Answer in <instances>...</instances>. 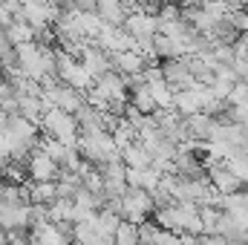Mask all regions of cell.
Instances as JSON below:
<instances>
[{
	"label": "cell",
	"mask_w": 248,
	"mask_h": 245,
	"mask_svg": "<svg viewBox=\"0 0 248 245\" xmlns=\"http://www.w3.org/2000/svg\"><path fill=\"white\" fill-rule=\"evenodd\" d=\"M38 130H41L44 136L58 138L61 144H66V147H75V144H78V136H81V127H78V122H75V116L63 113V110H58V107H49V110L41 116Z\"/></svg>",
	"instance_id": "cell-1"
},
{
	"label": "cell",
	"mask_w": 248,
	"mask_h": 245,
	"mask_svg": "<svg viewBox=\"0 0 248 245\" xmlns=\"http://www.w3.org/2000/svg\"><path fill=\"white\" fill-rule=\"evenodd\" d=\"M153 208H156L153 205V196L144 187H127L122 196H119V216H122L124 222L139 225V222L150 219Z\"/></svg>",
	"instance_id": "cell-2"
},
{
	"label": "cell",
	"mask_w": 248,
	"mask_h": 245,
	"mask_svg": "<svg viewBox=\"0 0 248 245\" xmlns=\"http://www.w3.org/2000/svg\"><path fill=\"white\" fill-rule=\"evenodd\" d=\"M78 63L87 69V75L95 81L98 75H104V72H110L113 69V55L107 52V49H101L98 44H87L84 49H81V58H78Z\"/></svg>",
	"instance_id": "cell-3"
},
{
	"label": "cell",
	"mask_w": 248,
	"mask_h": 245,
	"mask_svg": "<svg viewBox=\"0 0 248 245\" xmlns=\"http://www.w3.org/2000/svg\"><path fill=\"white\" fill-rule=\"evenodd\" d=\"M26 176H29V182H55L58 179V165L44 150L35 147L26 159Z\"/></svg>",
	"instance_id": "cell-4"
},
{
	"label": "cell",
	"mask_w": 248,
	"mask_h": 245,
	"mask_svg": "<svg viewBox=\"0 0 248 245\" xmlns=\"http://www.w3.org/2000/svg\"><path fill=\"white\" fill-rule=\"evenodd\" d=\"M162 75H165V81L173 87V90H190L193 84H196V75L190 72V66H187V58H170V61H162Z\"/></svg>",
	"instance_id": "cell-5"
},
{
	"label": "cell",
	"mask_w": 248,
	"mask_h": 245,
	"mask_svg": "<svg viewBox=\"0 0 248 245\" xmlns=\"http://www.w3.org/2000/svg\"><path fill=\"white\" fill-rule=\"evenodd\" d=\"M122 29L133 38V41L153 38V35H156V15H147V12H141V9H127V17H124Z\"/></svg>",
	"instance_id": "cell-6"
},
{
	"label": "cell",
	"mask_w": 248,
	"mask_h": 245,
	"mask_svg": "<svg viewBox=\"0 0 248 245\" xmlns=\"http://www.w3.org/2000/svg\"><path fill=\"white\" fill-rule=\"evenodd\" d=\"M144 66H147V58L139 49H124V52L113 55V69L122 72V75H139Z\"/></svg>",
	"instance_id": "cell-7"
},
{
	"label": "cell",
	"mask_w": 248,
	"mask_h": 245,
	"mask_svg": "<svg viewBox=\"0 0 248 245\" xmlns=\"http://www.w3.org/2000/svg\"><path fill=\"white\" fill-rule=\"evenodd\" d=\"M95 15H98V20L104 26H122L124 17H127V3H122V0H98Z\"/></svg>",
	"instance_id": "cell-8"
},
{
	"label": "cell",
	"mask_w": 248,
	"mask_h": 245,
	"mask_svg": "<svg viewBox=\"0 0 248 245\" xmlns=\"http://www.w3.org/2000/svg\"><path fill=\"white\" fill-rule=\"evenodd\" d=\"M127 92H130V95H127V104H133L139 113H144V116H153V113L159 110V107H156V101H153V95H150V87H147L144 81L133 84Z\"/></svg>",
	"instance_id": "cell-9"
},
{
	"label": "cell",
	"mask_w": 248,
	"mask_h": 245,
	"mask_svg": "<svg viewBox=\"0 0 248 245\" xmlns=\"http://www.w3.org/2000/svg\"><path fill=\"white\" fill-rule=\"evenodd\" d=\"M217 119L208 116V113H193V116H185V127H187V138H199V141H208L211 130H214Z\"/></svg>",
	"instance_id": "cell-10"
},
{
	"label": "cell",
	"mask_w": 248,
	"mask_h": 245,
	"mask_svg": "<svg viewBox=\"0 0 248 245\" xmlns=\"http://www.w3.org/2000/svg\"><path fill=\"white\" fill-rule=\"evenodd\" d=\"M185 55V46L168 35H153V58L156 61H170V58H182Z\"/></svg>",
	"instance_id": "cell-11"
},
{
	"label": "cell",
	"mask_w": 248,
	"mask_h": 245,
	"mask_svg": "<svg viewBox=\"0 0 248 245\" xmlns=\"http://www.w3.org/2000/svg\"><path fill=\"white\" fill-rule=\"evenodd\" d=\"M144 84L150 87V95H153V101H156V107H159V110H170V107H173V87H170L165 78L144 81Z\"/></svg>",
	"instance_id": "cell-12"
},
{
	"label": "cell",
	"mask_w": 248,
	"mask_h": 245,
	"mask_svg": "<svg viewBox=\"0 0 248 245\" xmlns=\"http://www.w3.org/2000/svg\"><path fill=\"white\" fill-rule=\"evenodd\" d=\"M122 162H124V168H150L153 156H150L139 141H133V144H127L122 150Z\"/></svg>",
	"instance_id": "cell-13"
},
{
	"label": "cell",
	"mask_w": 248,
	"mask_h": 245,
	"mask_svg": "<svg viewBox=\"0 0 248 245\" xmlns=\"http://www.w3.org/2000/svg\"><path fill=\"white\" fill-rule=\"evenodd\" d=\"M219 216H222V208H217V205H199V222H202V234H217Z\"/></svg>",
	"instance_id": "cell-14"
},
{
	"label": "cell",
	"mask_w": 248,
	"mask_h": 245,
	"mask_svg": "<svg viewBox=\"0 0 248 245\" xmlns=\"http://www.w3.org/2000/svg\"><path fill=\"white\" fill-rule=\"evenodd\" d=\"M110 136H113V144H116L119 150H124L127 144H133V141H136V130L130 127V122H127L124 116L119 119V124H116V130H113Z\"/></svg>",
	"instance_id": "cell-15"
},
{
	"label": "cell",
	"mask_w": 248,
	"mask_h": 245,
	"mask_svg": "<svg viewBox=\"0 0 248 245\" xmlns=\"http://www.w3.org/2000/svg\"><path fill=\"white\" fill-rule=\"evenodd\" d=\"M147 245H179V234H176V231H165V228H159Z\"/></svg>",
	"instance_id": "cell-16"
},
{
	"label": "cell",
	"mask_w": 248,
	"mask_h": 245,
	"mask_svg": "<svg viewBox=\"0 0 248 245\" xmlns=\"http://www.w3.org/2000/svg\"><path fill=\"white\" fill-rule=\"evenodd\" d=\"M228 20H231V26L237 32H248V9H231Z\"/></svg>",
	"instance_id": "cell-17"
},
{
	"label": "cell",
	"mask_w": 248,
	"mask_h": 245,
	"mask_svg": "<svg viewBox=\"0 0 248 245\" xmlns=\"http://www.w3.org/2000/svg\"><path fill=\"white\" fill-rule=\"evenodd\" d=\"M231 46H234V55L237 58H248V32H240Z\"/></svg>",
	"instance_id": "cell-18"
},
{
	"label": "cell",
	"mask_w": 248,
	"mask_h": 245,
	"mask_svg": "<svg viewBox=\"0 0 248 245\" xmlns=\"http://www.w3.org/2000/svg\"><path fill=\"white\" fill-rule=\"evenodd\" d=\"M196 245H228V240L222 234H199Z\"/></svg>",
	"instance_id": "cell-19"
},
{
	"label": "cell",
	"mask_w": 248,
	"mask_h": 245,
	"mask_svg": "<svg viewBox=\"0 0 248 245\" xmlns=\"http://www.w3.org/2000/svg\"><path fill=\"white\" fill-rule=\"evenodd\" d=\"M243 81H246V87H248V75H246V78H243Z\"/></svg>",
	"instance_id": "cell-20"
},
{
	"label": "cell",
	"mask_w": 248,
	"mask_h": 245,
	"mask_svg": "<svg viewBox=\"0 0 248 245\" xmlns=\"http://www.w3.org/2000/svg\"><path fill=\"white\" fill-rule=\"evenodd\" d=\"M66 245H78V243H66Z\"/></svg>",
	"instance_id": "cell-21"
}]
</instances>
